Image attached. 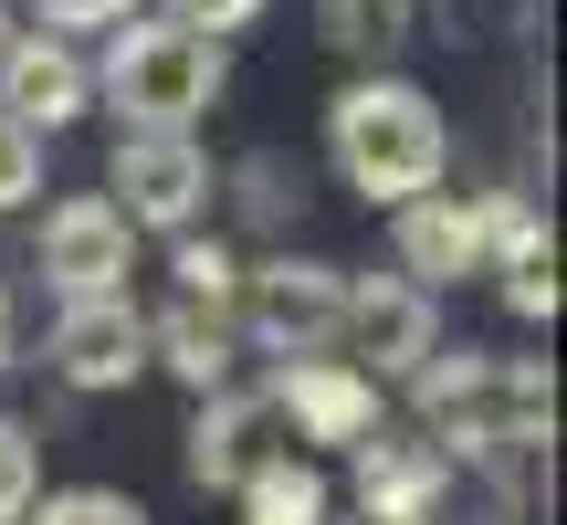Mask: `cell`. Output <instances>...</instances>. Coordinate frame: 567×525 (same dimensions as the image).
I'll return each instance as SVG.
<instances>
[{
  "label": "cell",
  "mask_w": 567,
  "mask_h": 525,
  "mask_svg": "<svg viewBox=\"0 0 567 525\" xmlns=\"http://www.w3.org/2000/svg\"><path fill=\"white\" fill-rule=\"evenodd\" d=\"M231 337H252L274 368L337 358V337H347V274H337V262H305V253L243 262V284H231Z\"/></svg>",
  "instance_id": "obj_3"
},
{
  "label": "cell",
  "mask_w": 567,
  "mask_h": 525,
  "mask_svg": "<svg viewBox=\"0 0 567 525\" xmlns=\"http://www.w3.org/2000/svg\"><path fill=\"white\" fill-rule=\"evenodd\" d=\"M84 105H95V63L74 53V42L53 32H21L11 63H0V116L32 126V137H53V126H74Z\"/></svg>",
  "instance_id": "obj_11"
},
{
  "label": "cell",
  "mask_w": 567,
  "mask_h": 525,
  "mask_svg": "<svg viewBox=\"0 0 567 525\" xmlns=\"http://www.w3.org/2000/svg\"><path fill=\"white\" fill-rule=\"evenodd\" d=\"M243 525H326V473L305 452H274L243 484Z\"/></svg>",
  "instance_id": "obj_15"
},
{
  "label": "cell",
  "mask_w": 567,
  "mask_h": 525,
  "mask_svg": "<svg viewBox=\"0 0 567 525\" xmlns=\"http://www.w3.org/2000/svg\"><path fill=\"white\" fill-rule=\"evenodd\" d=\"M116 222L126 231H168V243H189V231L210 222V189H221V168H210L200 137H116Z\"/></svg>",
  "instance_id": "obj_4"
},
{
  "label": "cell",
  "mask_w": 567,
  "mask_h": 525,
  "mask_svg": "<svg viewBox=\"0 0 567 525\" xmlns=\"http://www.w3.org/2000/svg\"><path fill=\"white\" fill-rule=\"evenodd\" d=\"M32 189H42V137H32V126H11V116H0V210H21Z\"/></svg>",
  "instance_id": "obj_20"
},
{
  "label": "cell",
  "mask_w": 567,
  "mask_h": 525,
  "mask_svg": "<svg viewBox=\"0 0 567 525\" xmlns=\"http://www.w3.org/2000/svg\"><path fill=\"white\" fill-rule=\"evenodd\" d=\"M452 463L421 442V431H379L358 442V515H442Z\"/></svg>",
  "instance_id": "obj_13"
},
{
  "label": "cell",
  "mask_w": 567,
  "mask_h": 525,
  "mask_svg": "<svg viewBox=\"0 0 567 525\" xmlns=\"http://www.w3.org/2000/svg\"><path fill=\"white\" fill-rule=\"evenodd\" d=\"M11 42H21V11H11V0H0V63H11Z\"/></svg>",
  "instance_id": "obj_24"
},
{
  "label": "cell",
  "mask_w": 567,
  "mask_h": 525,
  "mask_svg": "<svg viewBox=\"0 0 567 525\" xmlns=\"http://www.w3.org/2000/svg\"><path fill=\"white\" fill-rule=\"evenodd\" d=\"M231 53L210 32H179V21H116L95 63V95L126 116V137H189V126L221 105Z\"/></svg>",
  "instance_id": "obj_2"
},
{
  "label": "cell",
  "mask_w": 567,
  "mask_h": 525,
  "mask_svg": "<svg viewBox=\"0 0 567 525\" xmlns=\"http://www.w3.org/2000/svg\"><path fill=\"white\" fill-rule=\"evenodd\" d=\"M42 358H53L63 389H137V379H147V316H137L126 295L63 305L53 337H42Z\"/></svg>",
  "instance_id": "obj_8"
},
{
  "label": "cell",
  "mask_w": 567,
  "mask_h": 525,
  "mask_svg": "<svg viewBox=\"0 0 567 525\" xmlns=\"http://www.w3.org/2000/svg\"><path fill=\"white\" fill-rule=\"evenodd\" d=\"M32 494H42V452H32V431L0 410V525L32 515Z\"/></svg>",
  "instance_id": "obj_19"
},
{
  "label": "cell",
  "mask_w": 567,
  "mask_h": 525,
  "mask_svg": "<svg viewBox=\"0 0 567 525\" xmlns=\"http://www.w3.org/2000/svg\"><path fill=\"white\" fill-rule=\"evenodd\" d=\"M274 410H264V389H243V379H231V389H210V400H200V421H189V484H200V494H243L252 484V473H264L274 463Z\"/></svg>",
  "instance_id": "obj_10"
},
{
  "label": "cell",
  "mask_w": 567,
  "mask_h": 525,
  "mask_svg": "<svg viewBox=\"0 0 567 525\" xmlns=\"http://www.w3.org/2000/svg\"><path fill=\"white\" fill-rule=\"evenodd\" d=\"M326 158H337V179L358 189L368 210H410V200L442 189L452 126H442V105H431V84H410V74H358L337 105H326Z\"/></svg>",
  "instance_id": "obj_1"
},
{
  "label": "cell",
  "mask_w": 567,
  "mask_h": 525,
  "mask_svg": "<svg viewBox=\"0 0 567 525\" xmlns=\"http://www.w3.org/2000/svg\"><path fill=\"white\" fill-rule=\"evenodd\" d=\"M431 347H442V295H421V284H400V274H347V337H337V358L358 368L368 389L410 379Z\"/></svg>",
  "instance_id": "obj_5"
},
{
  "label": "cell",
  "mask_w": 567,
  "mask_h": 525,
  "mask_svg": "<svg viewBox=\"0 0 567 525\" xmlns=\"http://www.w3.org/2000/svg\"><path fill=\"white\" fill-rule=\"evenodd\" d=\"M484 274L505 284V305H515L526 326L557 316V231L536 222L515 189H484Z\"/></svg>",
  "instance_id": "obj_12"
},
{
  "label": "cell",
  "mask_w": 567,
  "mask_h": 525,
  "mask_svg": "<svg viewBox=\"0 0 567 525\" xmlns=\"http://www.w3.org/2000/svg\"><path fill=\"white\" fill-rule=\"evenodd\" d=\"M252 11H264V0H158V21H179V32H210V42H231Z\"/></svg>",
  "instance_id": "obj_22"
},
{
  "label": "cell",
  "mask_w": 567,
  "mask_h": 525,
  "mask_svg": "<svg viewBox=\"0 0 567 525\" xmlns=\"http://www.w3.org/2000/svg\"><path fill=\"white\" fill-rule=\"evenodd\" d=\"M168 274H179V305H221V316H231V284H243V262H231V243H200V231H189Z\"/></svg>",
  "instance_id": "obj_18"
},
{
  "label": "cell",
  "mask_w": 567,
  "mask_h": 525,
  "mask_svg": "<svg viewBox=\"0 0 567 525\" xmlns=\"http://www.w3.org/2000/svg\"><path fill=\"white\" fill-rule=\"evenodd\" d=\"M400 32H410L400 0H326V42H337V53H358L368 74H379V53H389Z\"/></svg>",
  "instance_id": "obj_16"
},
{
  "label": "cell",
  "mask_w": 567,
  "mask_h": 525,
  "mask_svg": "<svg viewBox=\"0 0 567 525\" xmlns=\"http://www.w3.org/2000/svg\"><path fill=\"white\" fill-rule=\"evenodd\" d=\"M126 262H137V231H126L116 210L95 200V189L42 210V284H53L63 305H105V295H126Z\"/></svg>",
  "instance_id": "obj_6"
},
{
  "label": "cell",
  "mask_w": 567,
  "mask_h": 525,
  "mask_svg": "<svg viewBox=\"0 0 567 525\" xmlns=\"http://www.w3.org/2000/svg\"><path fill=\"white\" fill-rule=\"evenodd\" d=\"M389 253H400V284H421V295H442V284L484 274V200L431 189V200L389 210Z\"/></svg>",
  "instance_id": "obj_9"
},
{
  "label": "cell",
  "mask_w": 567,
  "mask_h": 525,
  "mask_svg": "<svg viewBox=\"0 0 567 525\" xmlns=\"http://www.w3.org/2000/svg\"><path fill=\"white\" fill-rule=\"evenodd\" d=\"M21 525H147V505L116 494V484H63V494H32Z\"/></svg>",
  "instance_id": "obj_17"
},
{
  "label": "cell",
  "mask_w": 567,
  "mask_h": 525,
  "mask_svg": "<svg viewBox=\"0 0 567 525\" xmlns=\"http://www.w3.org/2000/svg\"><path fill=\"white\" fill-rule=\"evenodd\" d=\"M11 347H21V305H11V284H0V368H11Z\"/></svg>",
  "instance_id": "obj_23"
},
{
  "label": "cell",
  "mask_w": 567,
  "mask_h": 525,
  "mask_svg": "<svg viewBox=\"0 0 567 525\" xmlns=\"http://www.w3.org/2000/svg\"><path fill=\"white\" fill-rule=\"evenodd\" d=\"M358 525H442V515H358Z\"/></svg>",
  "instance_id": "obj_25"
},
{
  "label": "cell",
  "mask_w": 567,
  "mask_h": 525,
  "mask_svg": "<svg viewBox=\"0 0 567 525\" xmlns=\"http://www.w3.org/2000/svg\"><path fill=\"white\" fill-rule=\"evenodd\" d=\"M264 410H274V421H295V442H326V452L379 442V389H368L347 358H295V368H274Z\"/></svg>",
  "instance_id": "obj_7"
},
{
  "label": "cell",
  "mask_w": 567,
  "mask_h": 525,
  "mask_svg": "<svg viewBox=\"0 0 567 525\" xmlns=\"http://www.w3.org/2000/svg\"><path fill=\"white\" fill-rule=\"evenodd\" d=\"M32 11H42L53 42H74V32H116V21H137V0H32Z\"/></svg>",
  "instance_id": "obj_21"
},
{
  "label": "cell",
  "mask_w": 567,
  "mask_h": 525,
  "mask_svg": "<svg viewBox=\"0 0 567 525\" xmlns=\"http://www.w3.org/2000/svg\"><path fill=\"white\" fill-rule=\"evenodd\" d=\"M231 316L221 305H168V316H147V368H168V379H189L210 400V389H231Z\"/></svg>",
  "instance_id": "obj_14"
}]
</instances>
